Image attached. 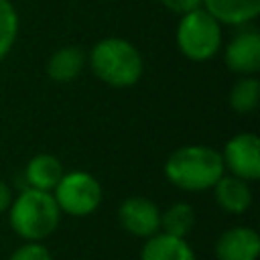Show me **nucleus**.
I'll list each match as a JSON object with an SVG mask.
<instances>
[{
    "instance_id": "14",
    "label": "nucleus",
    "mask_w": 260,
    "mask_h": 260,
    "mask_svg": "<svg viewBox=\"0 0 260 260\" xmlns=\"http://www.w3.org/2000/svg\"><path fill=\"white\" fill-rule=\"evenodd\" d=\"M83 65H85L83 51L79 47H75V45H67V47L57 49L49 57V61H47V73L57 83H69V81H73L81 73Z\"/></svg>"
},
{
    "instance_id": "11",
    "label": "nucleus",
    "mask_w": 260,
    "mask_h": 260,
    "mask_svg": "<svg viewBox=\"0 0 260 260\" xmlns=\"http://www.w3.org/2000/svg\"><path fill=\"white\" fill-rule=\"evenodd\" d=\"M211 189H213V195H215L217 205L223 211H228V213L240 215V213L248 211L250 205H252L250 185H248V181H244L240 177H234V175H225L223 173L219 177V181Z\"/></svg>"
},
{
    "instance_id": "7",
    "label": "nucleus",
    "mask_w": 260,
    "mask_h": 260,
    "mask_svg": "<svg viewBox=\"0 0 260 260\" xmlns=\"http://www.w3.org/2000/svg\"><path fill=\"white\" fill-rule=\"evenodd\" d=\"M118 219L128 234L142 240L160 232V209L154 201L146 197L136 195L124 199L118 207Z\"/></svg>"
},
{
    "instance_id": "8",
    "label": "nucleus",
    "mask_w": 260,
    "mask_h": 260,
    "mask_svg": "<svg viewBox=\"0 0 260 260\" xmlns=\"http://www.w3.org/2000/svg\"><path fill=\"white\" fill-rule=\"evenodd\" d=\"M225 65L240 75H254L260 69V35L256 28H244L232 37L225 47Z\"/></svg>"
},
{
    "instance_id": "10",
    "label": "nucleus",
    "mask_w": 260,
    "mask_h": 260,
    "mask_svg": "<svg viewBox=\"0 0 260 260\" xmlns=\"http://www.w3.org/2000/svg\"><path fill=\"white\" fill-rule=\"evenodd\" d=\"M140 260H197V256L187 238L156 232L154 236L144 240Z\"/></svg>"
},
{
    "instance_id": "16",
    "label": "nucleus",
    "mask_w": 260,
    "mask_h": 260,
    "mask_svg": "<svg viewBox=\"0 0 260 260\" xmlns=\"http://www.w3.org/2000/svg\"><path fill=\"white\" fill-rule=\"evenodd\" d=\"M260 100V81L254 75H242L232 91H230V106L238 114H250L258 108Z\"/></svg>"
},
{
    "instance_id": "19",
    "label": "nucleus",
    "mask_w": 260,
    "mask_h": 260,
    "mask_svg": "<svg viewBox=\"0 0 260 260\" xmlns=\"http://www.w3.org/2000/svg\"><path fill=\"white\" fill-rule=\"evenodd\" d=\"M171 12H177V14H187L195 8H201V0H160Z\"/></svg>"
},
{
    "instance_id": "15",
    "label": "nucleus",
    "mask_w": 260,
    "mask_h": 260,
    "mask_svg": "<svg viewBox=\"0 0 260 260\" xmlns=\"http://www.w3.org/2000/svg\"><path fill=\"white\" fill-rule=\"evenodd\" d=\"M193 228H195L193 205L185 201H177L169 205L165 211H160V232L177 236V238H187Z\"/></svg>"
},
{
    "instance_id": "12",
    "label": "nucleus",
    "mask_w": 260,
    "mask_h": 260,
    "mask_svg": "<svg viewBox=\"0 0 260 260\" xmlns=\"http://www.w3.org/2000/svg\"><path fill=\"white\" fill-rule=\"evenodd\" d=\"M201 8L219 24L242 26L260 14V0H201Z\"/></svg>"
},
{
    "instance_id": "6",
    "label": "nucleus",
    "mask_w": 260,
    "mask_h": 260,
    "mask_svg": "<svg viewBox=\"0 0 260 260\" xmlns=\"http://www.w3.org/2000/svg\"><path fill=\"white\" fill-rule=\"evenodd\" d=\"M223 167L230 175L244 181H256L260 177V140L252 132H242L232 136L221 152Z\"/></svg>"
},
{
    "instance_id": "4",
    "label": "nucleus",
    "mask_w": 260,
    "mask_h": 260,
    "mask_svg": "<svg viewBox=\"0 0 260 260\" xmlns=\"http://www.w3.org/2000/svg\"><path fill=\"white\" fill-rule=\"evenodd\" d=\"M177 47L191 61H207L221 49V26L203 8L181 16L177 26Z\"/></svg>"
},
{
    "instance_id": "5",
    "label": "nucleus",
    "mask_w": 260,
    "mask_h": 260,
    "mask_svg": "<svg viewBox=\"0 0 260 260\" xmlns=\"http://www.w3.org/2000/svg\"><path fill=\"white\" fill-rule=\"evenodd\" d=\"M61 213L73 217L91 215L102 203V185L100 181L85 171L63 173L55 189L51 191Z\"/></svg>"
},
{
    "instance_id": "3",
    "label": "nucleus",
    "mask_w": 260,
    "mask_h": 260,
    "mask_svg": "<svg viewBox=\"0 0 260 260\" xmlns=\"http://www.w3.org/2000/svg\"><path fill=\"white\" fill-rule=\"evenodd\" d=\"M89 67L110 87H130L144 71L140 51L126 39L108 37L98 41L89 53Z\"/></svg>"
},
{
    "instance_id": "2",
    "label": "nucleus",
    "mask_w": 260,
    "mask_h": 260,
    "mask_svg": "<svg viewBox=\"0 0 260 260\" xmlns=\"http://www.w3.org/2000/svg\"><path fill=\"white\" fill-rule=\"evenodd\" d=\"M61 209L49 191L22 189L8 207V223L24 242H43L59 225Z\"/></svg>"
},
{
    "instance_id": "9",
    "label": "nucleus",
    "mask_w": 260,
    "mask_h": 260,
    "mask_svg": "<svg viewBox=\"0 0 260 260\" xmlns=\"http://www.w3.org/2000/svg\"><path fill=\"white\" fill-rule=\"evenodd\" d=\"M217 260H258L260 236L254 228L236 225L219 234L213 246Z\"/></svg>"
},
{
    "instance_id": "18",
    "label": "nucleus",
    "mask_w": 260,
    "mask_h": 260,
    "mask_svg": "<svg viewBox=\"0 0 260 260\" xmlns=\"http://www.w3.org/2000/svg\"><path fill=\"white\" fill-rule=\"evenodd\" d=\"M8 260H53V256L43 242H24L8 256Z\"/></svg>"
},
{
    "instance_id": "20",
    "label": "nucleus",
    "mask_w": 260,
    "mask_h": 260,
    "mask_svg": "<svg viewBox=\"0 0 260 260\" xmlns=\"http://www.w3.org/2000/svg\"><path fill=\"white\" fill-rule=\"evenodd\" d=\"M12 191H10V187L4 183V181H0V213H4V211H8V207H10V203H12Z\"/></svg>"
},
{
    "instance_id": "1",
    "label": "nucleus",
    "mask_w": 260,
    "mask_h": 260,
    "mask_svg": "<svg viewBox=\"0 0 260 260\" xmlns=\"http://www.w3.org/2000/svg\"><path fill=\"white\" fill-rule=\"evenodd\" d=\"M225 173L221 152L203 146L187 144L171 152L165 162V177L171 185L183 191H207Z\"/></svg>"
},
{
    "instance_id": "13",
    "label": "nucleus",
    "mask_w": 260,
    "mask_h": 260,
    "mask_svg": "<svg viewBox=\"0 0 260 260\" xmlns=\"http://www.w3.org/2000/svg\"><path fill=\"white\" fill-rule=\"evenodd\" d=\"M63 165L57 156L53 154H37L26 162L24 169V179H26V187L30 189H39V191H53L55 185L59 183V179L63 177Z\"/></svg>"
},
{
    "instance_id": "17",
    "label": "nucleus",
    "mask_w": 260,
    "mask_h": 260,
    "mask_svg": "<svg viewBox=\"0 0 260 260\" xmlns=\"http://www.w3.org/2000/svg\"><path fill=\"white\" fill-rule=\"evenodd\" d=\"M18 37V12L10 0H0V61L12 51Z\"/></svg>"
}]
</instances>
